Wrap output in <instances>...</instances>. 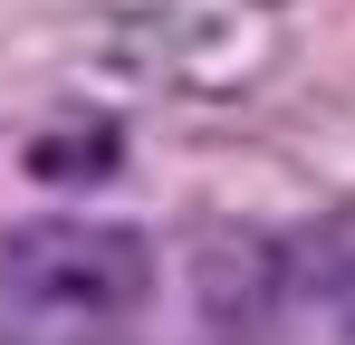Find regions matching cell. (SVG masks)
I'll return each mask as SVG.
<instances>
[{"instance_id": "6da1fadb", "label": "cell", "mask_w": 355, "mask_h": 345, "mask_svg": "<svg viewBox=\"0 0 355 345\" xmlns=\"http://www.w3.org/2000/svg\"><path fill=\"white\" fill-rule=\"evenodd\" d=\"M154 297V240L125 221H29L0 240V326L19 345H106Z\"/></svg>"}]
</instances>
